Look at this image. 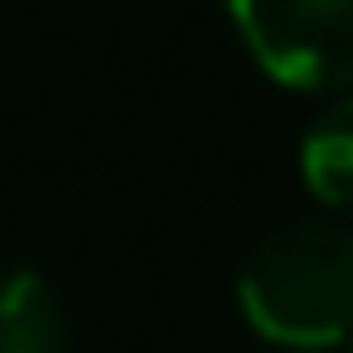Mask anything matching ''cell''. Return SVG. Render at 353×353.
Returning <instances> with one entry per match:
<instances>
[{"mask_svg": "<svg viewBox=\"0 0 353 353\" xmlns=\"http://www.w3.org/2000/svg\"><path fill=\"white\" fill-rule=\"evenodd\" d=\"M347 353H353V347H347Z\"/></svg>", "mask_w": 353, "mask_h": 353, "instance_id": "5", "label": "cell"}, {"mask_svg": "<svg viewBox=\"0 0 353 353\" xmlns=\"http://www.w3.org/2000/svg\"><path fill=\"white\" fill-rule=\"evenodd\" d=\"M303 182L331 210L353 215V99L331 105L303 138Z\"/></svg>", "mask_w": 353, "mask_h": 353, "instance_id": "4", "label": "cell"}, {"mask_svg": "<svg viewBox=\"0 0 353 353\" xmlns=\"http://www.w3.org/2000/svg\"><path fill=\"white\" fill-rule=\"evenodd\" d=\"M0 353H66V309L39 270L0 276Z\"/></svg>", "mask_w": 353, "mask_h": 353, "instance_id": "3", "label": "cell"}, {"mask_svg": "<svg viewBox=\"0 0 353 353\" xmlns=\"http://www.w3.org/2000/svg\"><path fill=\"white\" fill-rule=\"evenodd\" d=\"M248 55L287 88H353V0H232Z\"/></svg>", "mask_w": 353, "mask_h": 353, "instance_id": "2", "label": "cell"}, {"mask_svg": "<svg viewBox=\"0 0 353 353\" xmlns=\"http://www.w3.org/2000/svg\"><path fill=\"white\" fill-rule=\"evenodd\" d=\"M237 303L276 347L320 353L353 342V232L336 221H298L265 237L237 276Z\"/></svg>", "mask_w": 353, "mask_h": 353, "instance_id": "1", "label": "cell"}]
</instances>
